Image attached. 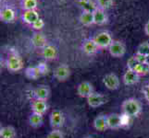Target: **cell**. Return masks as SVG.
I'll list each match as a JSON object with an SVG mask.
<instances>
[{"label":"cell","instance_id":"4316f807","mask_svg":"<svg viewBox=\"0 0 149 138\" xmlns=\"http://www.w3.org/2000/svg\"><path fill=\"white\" fill-rule=\"evenodd\" d=\"M134 71L141 76H146L149 74V62L146 63H142V64H138L136 65V67L134 68Z\"/></svg>","mask_w":149,"mask_h":138},{"label":"cell","instance_id":"3957f363","mask_svg":"<svg viewBox=\"0 0 149 138\" xmlns=\"http://www.w3.org/2000/svg\"><path fill=\"white\" fill-rule=\"evenodd\" d=\"M93 39L95 40V42L98 45V47L100 49H106V48L109 49L110 44L114 41L112 39L111 34L109 32H101L99 33H97Z\"/></svg>","mask_w":149,"mask_h":138},{"label":"cell","instance_id":"f1b7e54d","mask_svg":"<svg viewBox=\"0 0 149 138\" xmlns=\"http://www.w3.org/2000/svg\"><path fill=\"white\" fill-rule=\"evenodd\" d=\"M137 54H141V55H145L147 56L149 54V43L148 42H145L141 43L139 46H138L137 51H136Z\"/></svg>","mask_w":149,"mask_h":138},{"label":"cell","instance_id":"836d02e7","mask_svg":"<svg viewBox=\"0 0 149 138\" xmlns=\"http://www.w3.org/2000/svg\"><path fill=\"white\" fill-rule=\"evenodd\" d=\"M143 96H145V99L149 103V84H147V85H146L145 87H143Z\"/></svg>","mask_w":149,"mask_h":138},{"label":"cell","instance_id":"277c9868","mask_svg":"<svg viewBox=\"0 0 149 138\" xmlns=\"http://www.w3.org/2000/svg\"><path fill=\"white\" fill-rule=\"evenodd\" d=\"M109 52L113 57L120 58L124 56L126 53V46L120 41H113V43L109 47Z\"/></svg>","mask_w":149,"mask_h":138},{"label":"cell","instance_id":"2e32d148","mask_svg":"<svg viewBox=\"0 0 149 138\" xmlns=\"http://www.w3.org/2000/svg\"><path fill=\"white\" fill-rule=\"evenodd\" d=\"M107 21H109V16H107L106 10L98 8L94 12V24L102 26V25L107 23Z\"/></svg>","mask_w":149,"mask_h":138},{"label":"cell","instance_id":"d6986e66","mask_svg":"<svg viewBox=\"0 0 149 138\" xmlns=\"http://www.w3.org/2000/svg\"><path fill=\"white\" fill-rule=\"evenodd\" d=\"M41 54H42L43 58H45V60H54L56 58V55H58V50H56V47L54 45L48 44L45 46V48L42 49V52H41Z\"/></svg>","mask_w":149,"mask_h":138},{"label":"cell","instance_id":"f546056e","mask_svg":"<svg viewBox=\"0 0 149 138\" xmlns=\"http://www.w3.org/2000/svg\"><path fill=\"white\" fill-rule=\"evenodd\" d=\"M138 64H139V62H138V60H137L136 56L134 54V55L131 56V57L128 59V61H127V68L134 70V68L136 67V65Z\"/></svg>","mask_w":149,"mask_h":138},{"label":"cell","instance_id":"8fae6325","mask_svg":"<svg viewBox=\"0 0 149 138\" xmlns=\"http://www.w3.org/2000/svg\"><path fill=\"white\" fill-rule=\"evenodd\" d=\"M95 92L94 87L88 81H84L77 87V94L81 98H88V97Z\"/></svg>","mask_w":149,"mask_h":138},{"label":"cell","instance_id":"4dcf8cb0","mask_svg":"<svg viewBox=\"0 0 149 138\" xmlns=\"http://www.w3.org/2000/svg\"><path fill=\"white\" fill-rule=\"evenodd\" d=\"M47 138H64V135L59 129H53L47 135Z\"/></svg>","mask_w":149,"mask_h":138},{"label":"cell","instance_id":"30bf717a","mask_svg":"<svg viewBox=\"0 0 149 138\" xmlns=\"http://www.w3.org/2000/svg\"><path fill=\"white\" fill-rule=\"evenodd\" d=\"M81 50L87 55H94L98 52L100 48L96 44L94 39H86L81 44Z\"/></svg>","mask_w":149,"mask_h":138},{"label":"cell","instance_id":"e0dca14e","mask_svg":"<svg viewBox=\"0 0 149 138\" xmlns=\"http://www.w3.org/2000/svg\"><path fill=\"white\" fill-rule=\"evenodd\" d=\"M39 19V13L36 10H26V11H23L22 15V21L28 25H31V26Z\"/></svg>","mask_w":149,"mask_h":138},{"label":"cell","instance_id":"8d00e7d4","mask_svg":"<svg viewBox=\"0 0 149 138\" xmlns=\"http://www.w3.org/2000/svg\"><path fill=\"white\" fill-rule=\"evenodd\" d=\"M147 59H148V62H149V54H148V55H147Z\"/></svg>","mask_w":149,"mask_h":138},{"label":"cell","instance_id":"1f68e13d","mask_svg":"<svg viewBox=\"0 0 149 138\" xmlns=\"http://www.w3.org/2000/svg\"><path fill=\"white\" fill-rule=\"evenodd\" d=\"M44 27H45V21L42 19H39L38 20H36V21L32 25V28L33 30H41Z\"/></svg>","mask_w":149,"mask_h":138},{"label":"cell","instance_id":"d4e9b609","mask_svg":"<svg viewBox=\"0 0 149 138\" xmlns=\"http://www.w3.org/2000/svg\"><path fill=\"white\" fill-rule=\"evenodd\" d=\"M20 6L23 11L26 10H36L38 7L37 0H20Z\"/></svg>","mask_w":149,"mask_h":138},{"label":"cell","instance_id":"5bb4252c","mask_svg":"<svg viewBox=\"0 0 149 138\" xmlns=\"http://www.w3.org/2000/svg\"><path fill=\"white\" fill-rule=\"evenodd\" d=\"M31 42H32V44L34 47L37 49H43L47 45H48L47 38L41 32H34L32 38H31Z\"/></svg>","mask_w":149,"mask_h":138},{"label":"cell","instance_id":"484cf974","mask_svg":"<svg viewBox=\"0 0 149 138\" xmlns=\"http://www.w3.org/2000/svg\"><path fill=\"white\" fill-rule=\"evenodd\" d=\"M25 76H27L29 79H37L41 76L40 70L38 69L37 65L35 66H29L25 69Z\"/></svg>","mask_w":149,"mask_h":138},{"label":"cell","instance_id":"4fadbf2b","mask_svg":"<svg viewBox=\"0 0 149 138\" xmlns=\"http://www.w3.org/2000/svg\"><path fill=\"white\" fill-rule=\"evenodd\" d=\"M31 108H32L33 112L35 113H39L44 115L45 112L48 110V104L47 100H37L35 99L33 100L32 105H31Z\"/></svg>","mask_w":149,"mask_h":138},{"label":"cell","instance_id":"ba28073f","mask_svg":"<svg viewBox=\"0 0 149 138\" xmlns=\"http://www.w3.org/2000/svg\"><path fill=\"white\" fill-rule=\"evenodd\" d=\"M87 100V104H88L91 108H98V107L104 105L107 102V99L104 95L98 92H94L93 94H91Z\"/></svg>","mask_w":149,"mask_h":138},{"label":"cell","instance_id":"9a60e30c","mask_svg":"<svg viewBox=\"0 0 149 138\" xmlns=\"http://www.w3.org/2000/svg\"><path fill=\"white\" fill-rule=\"evenodd\" d=\"M107 126L109 129L116 130L122 127V121H121V115L118 113H112L107 115Z\"/></svg>","mask_w":149,"mask_h":138},{"label":"cell","instance_id":"ffe728a7","mask_svg":"<svg viewBox=\"0 0 149 138\" xmlns=\"http://www.w3.org/2000/svg\"><path fill=\"white\" fill-rule=\"evenodd\" d=\"M107 117V116H106L104 114H100L95 117L94 120V127L95 130L99 131V132H104L107 129H109Z\"/></svg>","mask_w":149,"mask_h":138},{"label":"cell","instance_id":"83f0119b","mask_svg":"<svg viewBox=\"0 0 149 138\" xmlns=\"http://www.w3.org/2000/svg\"><path fill=\"white\" fill-rule=\"evenodd\" d=\"M95 3L99 8L107 10L113 7V5H114V0H95Z\"/></svg>","mask_w":149,"mask_h":138},{"label":"cell","instance_id":"7402d4cb","mask_svg":"<svg viewBox=\"0 0 149 138\" xmlns=\"http://www.w3.org/2000/svg\"><path fill=\"white\" fill-rule=\"evenodd\" d=\"M17 131L13 126L7 125L0 129V138H16Z\"/></svg>","mask_w":149,"mask_h":138},{"label":"cell","instance_id":"7a4b0ae2","mask_svg":"<svg viewBox=\"0 0 149 138\" xmlns=\"http://www.w3.org/2000/svg\"><path fill=\"white\" fill-rule=\"evenodd\" d=\"M6 65L8 70L10 72H17L23 68V61L17 53L12 52L8 56Z\"/></svg>","mask_w":149,"mask_h":138},{"label":"cell","instance_id":"603a6c76","mask_svg":"<svg viewBox=\"0 0 149 138\" xmlns=\"http://www.w3.org/2000/svg\"><path fill=\"white\" fill-rule=\"evenodd\" d=\"M43 122H44V115L42 114L33 112L29 117V124L31 126L33 127V128L41 127L43 125Z\"/></svg>","mask_w":149,"mask_h":138},{"label":"cell","instance_id":"e575fe53","mask_svg":"<svg viewBox=\"0 0 149 138\" xmlns=\"http://www.w3.org/2000/svg\"><path fill=\"white\" fill-rule=\"evenodd\" d=\"M135 56L138 60V62L139 64H142V63H146L148 62V59H147V56H145V55H141V54H135Z\"/></svg>","mask_w":149,"mask_h":138},{"label":"cell","instance_id":"5b68a950","mask_svg":"<svg viewBox=\"0 0 149 138\" xmlns=\"http://www.w3.org/2000/svg\"><path fill=\"white\" fill-rule=\"evenodd\" d=\"M65 122V117L63 112L58 110H55L51 112L49 122L53 129H59L63 126Z\"/></svg>","mask_w":149,"mask_h":138},{"label":"cell","instance_id":"44dd1931","mask_svg":"<svg viewBox=\"0 0 149 138\" xmlns=\"http://www.w3.org/2000/svg\"><path fill=\"white\" fill-rule=\"evenodd\" d=\"M78 3L81 8L83 9V11L94 13L95 10L98 8L96 3H95L93 0H79Z\"/></svg>","mask_w":149,"mask_h":138},{"label":"cell","instance_id":"d6a6232c","mask_svg":"<svg viewBox=\"0 0 149 138\" xmlns=\"http://www.w3.org/2000/svg\"><path fill=\"white\" fill-rule=\"evenodd\" d=\"M37 67L40 70L41 75H44L45 73H47L48 68H47V64H45V63H39L37 65Z\"/></svg>","mask_w":149,"mask_h":138},{"label":"cell","instance_id":"d590c367","mask_svg":"<svg viewBox=\"0 0 149 138\" xmlns=\"http://www.w3.org/2000/svg\"><path fill=\"white\" fill-rule=\"evenodd\" d=\"M145 33L149 37V19L147 20V22L145 25Z\"/></svg>","mask_w":149,"mask_h":138},{"label":"cell","instance_id":"52a82bcc","mask_svg":"<svg viewBox=\"0 0 149 138\" xmlns=\"http://www.w3.org/2000/svg\"><path fill=\"white\" fill-rule=\"evenodd\" d=\"M103 84L109 90H116L120 87V78L114 73L107 74L103 78Z\"/></svg>","mask_w":149,"mask_h":138},{"label":"cell","instance_id":"ac0fdd59","mask_svg":"<svg viewBox=\"0 0 149 138\" xmlns=\"http://www.w3.org/2000/svg\"><path fill=\"white\" fill-rule=\"evenodd\" d=\"M33 96H34V98L37 100H47L50 96V89L47 86H45V85L38 86L37 88L33 90Z\"/></svg>","mask_w":149,"mask_h":138},{"label":"cell","instance_id":"6da1fadb","mask_svg":"<svg viewBox=\"0 0 149 138\" xmlns=\"http://www.w3.org/2000/svg\"><path fill=\"white\" fill-rule=\"evenodd\" d=\"M121 110L123 114L132 117L138 116L142 111V104L141 102L136 99H128L125 100L121 104Z\"/></svg>","mask_w":149,"mask_h":138},{"label":"cell","instance_id":"9c48e42d","mask_svg":"<svg viewBox=\"0 0 149 138\" xmlns=\"http://www.w3.org/2000/svg\"><path fill=\"white\" fill-rule=\"evenodd\" d=\"M16 19V12L11 7H4L0 11V20L4 23H13Z\"/></svg>","mask_w":149,"mask_h":138},{"label":"cell","instance_id":"8992f818","mask_svg":"<svg viewBox=\"0 0 149 138\" xmlns=\"http://www.w3.org/2000/svg\"><path fill=\"white\" fill-rule=\"evenodd\" d=\"M54 78L59 81V82H64L67 79H69L70 76V68L69 67V65H67L66 64L59 65L58 67L54 70L53 73Z\"/></svg>","mask_w":149,"mask_h":138},{"label":"cell","instance_id":"cb8c5ba5","mask_svg":"<svg viewBox=\"0 0 149 138\" xmlns=\"http://www.w3.org/2000/svg\"><path fill=\"white\" fill-rule=\"evenodd\" d=\"M79 20L84 26H86V27L91 26V25L94 24V13L83 11L80 15Z\"/></svg>","mask_w":149,"mask_h":138},{"label":"cell","instance_id":"7c38bea8","mask_svg":"<svg viewBox=\"0 0 149 138\" xmlns=\"http://www.w3.org/2000/svg\"><path fill=\"white\" fill-rule=\"evenodd\" d=\"M122 81L126 86L135 85L140 81V76L138 75L134 70L127 69V71L122 76Z\"/></svg>","mask_w":149,"mask_h":138}]
</instances>
